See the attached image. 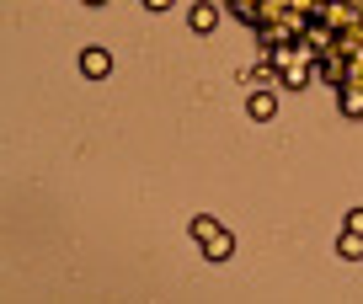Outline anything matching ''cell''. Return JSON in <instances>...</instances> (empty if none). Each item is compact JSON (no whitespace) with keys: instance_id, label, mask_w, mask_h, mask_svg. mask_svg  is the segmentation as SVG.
<instances>
[{"instance_id":"1","label":"cell","mask_w":363,"mask_h":304,"mask_svg":"<svg viewBox=\"0 0 363 304\" xmlns=\"http://www.w3.org/2000/svg\"><path fill=\"white\" fill-rule=\"evenodd\" d=\"M347 75H352V59H347V48L337 43V48L315 64V80H326V86H347Z\"/></svg>"},{"instance_id":"2","label":"cell","mask_w":363,"mask_h":304,"mask_svg":"<svg viewBox=\"0 0 363 304\" xmlns=\"http://www.w3.org/2000/svg\"><path fill=\"white\" fill-rule=\"evenodd\" d=\"M80 75L86 80H107L113 75V54H107V48H86V54H80Z\"/></svg>"},{"instance_id":"3","label":"cell","mask_w":363,"mask_h":304,"mask_svg":"<svg viewBox=\"0 0 363 304\" xmlns=\"http://www.w3.org/2000/svg\"><path fill=\"white\" fill-rule=\"evenodd\" d=\"M246 113L257 118V123H272V118H278V96H272V86H257V91H251Z\"/></svg>"},{"instance_id":"4","label":"cell","mask_w":363,"mask_h":304,"mask_svg":"<svg viewBox=\"0 0 363 304\" xmlns=\"http://www.w3.org/2000/svg\"><path fill=\"white\" fill-rule=\"evenodd\" d=\"M337 107L347 118H363V75H352L347 86H337Z\"/></svg>"},{"instance_id":"5","label":"cell","mask_w":363,"mask_h":304,"mask_svg":"<svg viewBox=\"0 0 363 304\" xmlns=\"http://www.w3.org/2000/svg\"><path fill=\"white\" fill-rule=\"evenodd\" d=\"M203 257H208V261H230V257H235V235H230V230L219 225L214 235L203 240Z\"/></svg>"},{"instance_id":"6","label":"cell","mask_w":363,"mask_h":304,"mask_svg":"<svg viewBox=\"0 0 363 304\" xmlns=\"http://www.w3.org/2000/svg\"><path fill=\"white\" fill-rule=\"evenodd\" d=\"M187 22H193V33H214L219 27V6L214 0H198L193 11H187Z\"/></svg>"},{"instance_id":"7","label":"cell","mask_w":363,"mask_h":304,"mask_svg":"<svg viewBox=\"0 0 363 304\" xmlns=\"http://www.w3.org/2000/svg\"><path fill=\"white\" fill-rule=\"evenodd\" d=\"M246 86H278V64H272V54H262L257 64L246 69Z\"/></svg>"},{"instance_id":"8","label":"cell","mask_w":363,"mask_h":304,"mask_svg":"<svg viewBox=\"0 0 363 304\" xmlns=\"http://www.w3.org/2000/svg\"><path fill=\"white\" fill-rule=\"evenodd\" d=\"M337 257H342V261H363V230H342Z\"/></svg>"},{"instance_id":"9","label":"cell","mask_w":363,"mask_h":304,"mask_svg":"<svg viewBox=\"0 0 363 304\" xmlns=\"http://www.w3.org/2000/svg\"><path fill=\"white\" fill-rule=\"evenodd\" d=\"M187 230H193V240L203 246V240H208V235L219 230V219H214V214H193V225H187Z\"/></svg>"},{"instance_id":"10","label":"cell","mask_w":363,"mask_h":304,"mask_svg":"<svg viewBox=\"0 0 363 304\" xmlns=\"http://www.w3.org/2000/svg\"><path fill=\"white\" fill-rule=\"evenodd\" d=\"M347 230H363V208H352V214H347Z\"/></svg>"},{"instance_id":"11","label":"cell","mask_w":363,"mask_h":304,"mask_svg":"<svg viewBox=\"0 0 363 304\" xmlns=\"http://www.w3.org/2000/svg\"><path fill=\"white\" fill-rule=\"evenodd\" d=\"M150 11H171V6H177V0H145Z\"/></svg>"},{"instance_id":"12","label":"cell","mask_w":363,"mask_h":304,"mask_svg":"<svg viewBox=\"0 0 363 304\" xmlns=\"http://www.w3.org/2000/svg\"><path fill=\"white\" fill-rule=\"evenodd\" d=\"M86 6H102V0H86Z\"/></svg>"}]
</instances>
